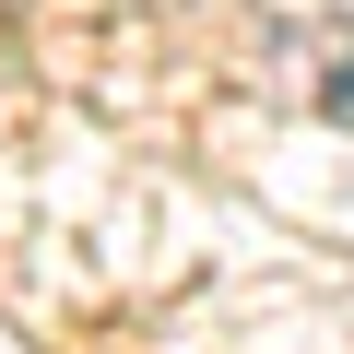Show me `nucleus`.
<instances>
[{"label":"nucleus","mask_w":354,"mask_h":354,"mask_svg":"<svg viewBox=\"0 0 354 354\" xmlns=\"http://www.w3.org/2000/svg\"><path fill=\"white\" fill-rule=\"evenodd\" d=\"M319 106H330V118H354V48H342V71L319 83Z\"/></svg>","instance_id":"obj_1"}]
</instances>
